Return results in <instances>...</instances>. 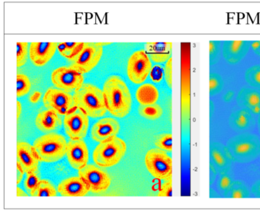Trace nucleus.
Returning a JSON list of instances; mask_svg holds the SVG:
<instances>
[{
    "label": "nucleus",
    "mask_w": 260,
    "mask_h": 212,
    "mask_svg": "<svg viewBox=\"0 0 260 212\" xmlns=\"http://www.w3.org/2000/svg\"><path fill=\"white\" fill-rule=\"evenodd\" d=\"M172 194V180L166 181L165 183L162 184L159 191L158 196H170Z\"/></svg>",
    "instance_id": "nucleus-38"
},
{
    "label": "nucleus",
    "mask_w": 260,
    "mask_h": 212,
    "mask_svg": "<svg viewBox=\"0 0 260 212\" xmlns=\"http://www.w3.org/2000/svg\"><path fill=\"white\" fill-rule=\"evenodd\" d=\"M120 124L116 119L106 117L95 122L91 129V137L95 141L100 142L108 137L119 133Z\"/></svg>",
    "instance_id": "nucleus-17"
},
{
    "label": "nucleus",
    "mask_w": 260,
    "mask_h": 212,
    "mask_svg": "<svg viewBox=\"0 0 260 212\" xmlns=\"http://www.w3.org/2000/svg\"><path fill=\"white\" fill-rule=\"evenodd\" d=\"M217 170L211 163H210V184L212 185L217 176Z\"/></svg>",
    "instance_id": "nucleus-42"
},
{
    "label": "nucleus",
    "mask_w": 260,
    "mask_h": 212,
    "mask_svg": "<svg viewBox=\"0 0 260 212\" xmlns=\"http://www.w3.org/2000/svg\"><path fill=\"white\" fill-rule=\"evenodd\" d=\"M234 96V91H228L226 94L223 96V99L225 102H231Z\"/></svg>",
    "instance_id": "nucleus-45"
},
{
    "label": "nucleus",
    "mask_w": 260,
    "mask_h": 212,
    "mask_svg": "<svg viewBox=\"0 0 260 212\" xmlns=\"http://www.w3.org/2000/svg\"><path fill=\"white\" fill-rule=\"evenodd\" d=\"M57 192L66 197H83L89 192V188L83 178L79 176H72L65 178L59 183Z\"/></svg>",
    "instance_id": "nucleus-19"
},
{
    "label": "nucleus",
    "mask_w": 260,
    "mask_h": 212,
    "mask_svg": "<svg viewBox=\"0 0 260 212\" xmlns=\"http://www.w3.org/2000/svg\"><path fill=\"white\" fill-rule=\"evenodd\" d=\"M95 44H97V45L101 46V47H103V46H106V45H110L111 44H112V42H108V43H95Z\"/></svg>",
    "instance_id": "nucleus-48"
},
{
    "label": "nucleus",
    "mask_w": 260,
    "mask_h": 212,
    "mask_svg": "<svg viewBox=\"0 0 260 212\" xmlns=\"http://www.w3.org/2000/svg\"><path fill=\"white\" fill-rule=\"evenodd\" d=\"M103 48L95 43H85L80 53L73 58L71 66L82 74L89 73L95 68L103 56Z\"/></svg>",
    "instance_id": "nucleus-10"
},
{
    "label": "nucleus",
    "mask_w": 260,
    "mask_h": 212,
    "mask_svg": "<svg viewBox=\"0 0 260 212\" xmlns=\"http://www.w3.org/2000/svg\"><path fill=\"white\" fill-rule=\"evenodd\" d=\"M41 180L42 179H41V175L39 169L26 172V178L24 180V186H25L28 195H31Z\"/></svg>",
    "instance_id": "nucleus-29"
},
{
    "label": "nucleus",
    "mask_w": 260,
    "mask_h": 212,
    "mask_svg": "<svg viewBox=\"0 0 260 212\" xmlns=\"http://www.w3.org/2000/svg\"><path fill=\"white\" fill-rule=\"evenodd\" d=\"M17 158L25 172L38 169L40 162L39 154L35 146L25 141H18Z\"/></svg>",
    "instance_id": "nucleus-18"
},
{
    "label": "nucleus",
    "mask_w": 260,
    "mask_h": 212,
    "mask_svg": "<svg viewBox=\"0 0 260 212\" xmlns=\"http://www.w3.org/2000/svg\"><path fill=\"white\" fill-rule=\"evenodd\" d=\"M259 156H260V153H259Z\"/></svg>",
    "instance_id": "nucleus-50"
},
{
    "label": "nucleus",
    "mask_w": 260,
    "mask_h": 212,
    "mask_svg": "<svg viewBox=\"0 0 260 212\" xmlns=\"http://www.w3.org/2000/svg\"><path fill=\"white\" fill-rule=\"evenodd\" d=\"M126 150L125 142L117 135L112 136L97 145L92 153V160L100 167H112L121 161Z\"/></svg>",
    "instance_id": "nucleus-4"
},
{
    "label": "nucleus",
    "mask_w": 260,
    "mask_h": 212,
    "mask_svg": "<svg viewBox=\"0 0 260 212\" xmlns=\"http://www.w3.org/2000/svg\"><path fill=\"white\" fill-rule=\"evenodd\" d=\"M33 146L39 154L40 162L56 163L66 155L68 142L61 134L51 132L36 139Z\"/></svg>",
    "instance_id": "nucleus-5"
},
{
    "label": "nucleus",
    "mask_w": 260,
    "mask_h": 212,
    "mask_svg": "<svg viewBox=\"0 0 260 212\" xmlns=\"http://www.w3.org/2000/svg\"><path fill=\"white\" fill-rule=\"evenodd\" d=\"M57 192L52 183L48 179H42L36 188L31 196L38 197H55Z\"/></svg>",
    "instance_id": "nucleus-28"
},
{
    "label": "nucleus",
    "mask_w": 260,
    "mask_h": 212,
    "mask_svg": "<svg viewBox=\"0 0 260 212\" xmlns=\"http://www.w3.org/2000/svg\"><path fill=\"white\" fill-rule=\"evenodd\" d=\"M250 41H225L223 43V56L228 64H237L249 53Z\"/></svg>",
    "instance_id": "nucleus-16"
},
{
    "label": "nucleus",
    "mask_w": 260,
    "mask_h": 212,
    "mask_svg": "<svg viewBox=\"0 0 260 212\" xmlns=\"http://www.w3.org/2000/svg\"><path fill=\"white\" fill-rule=\"evenodd\" d=\"M31 81L26 75L22 73L17 74V96L22 97L29 93L31 89Z\"/></svg>",
    "instance_id": "nucleus-32"
},
{
    "label": "nucleus",
    "mask_w": 260,
    "mask_h": 212,
    "mask_svg": "<svg viewBox=\"0 0 260 212\" xmlns=\"http://www.w3.org/2000/svg\"><path fill=\"white\" fill-rule=\"evenodd\" d=\"M151 70V61L145 50H136L127 60V75L133 83L145 82Z\"/></svg>",
    "instance_id": "nucleus-9"
},
{
    "label": "nucleus",
    "mask_w": 260,
    "mask_h": 212,
    "mask_svg": "<svg viewBox=\"0 0 260 212\" xmlns=\"http://www.w3.org/2000/svg\"><path fill=\"white\" fill-rule=\"evenodd\" d=\"M159 97V90L151 83L143 84L136 91V99L141 105H154Z\"/></svg>",
    "instance_id": "nucleus-23"
},
{
    "label": "nucleus",
    "mask_w": 260,
    "mask_h": 212,
    "mask_svg": "<svg viewBox=\"0 0 260 212\" xmlns=\"http://www.w3.org/2000/svg\"><path fill=\"white\" fill-rule=\"evenodd\" d=\"M210 163L217 169L220 174L230 172L232 165V160L230 157L226 146L219 142H211L210 143Z\"/></svg>",
    "instance_id": "nucleus-15"
},
{
    "label": "nucleus",
    "mask_w": 260,
    "mask_h": 212,
    "mask_svg": "<svg viewBox=\"0 0 260 212\" xmlns=\"http://www.w3.org/2000/svg\"><path fill=\"white\" fill-rule=\"evenodd\" d=\"M165 78L167 85L171 88L172 87V57L167 61L165 67Z\"/></svg>",
    "instance_id": "nucleus-39"
},
{
    "label": "nucleus",
    "mask_w": 260,
    "mask_h": 212,
    "mask_svg": "<svg viewBox=\"0 0 260 212\" xmlns=\"http://www.w3.org/2000/svg\"><path fill=\"white\" fill-rule=\"evenodd\" d=\"M223 78L220 74L211 72L209 75V94L210 96H214L218 94L223 88Z\"/></svg>",
    "instance_id": "nucleus-31"
},
{
    "label": "nucleus",
    "mask_w": 260,
    "mask_h": 212,
    "mask_svg": "<svg viewBox=\"0 0 260 212\" xmlns=\"http://www.w3.org/2000/svg\"><path fill=\"white\" fill-rule=\"evenodd\" d=\"M145 50L153 62L161 64L170 59L172 53L171 43L148 42L145 44Z\"/></svg>",
    "instance_id": "nucleus-22"
},
{
    "label": "nucleus",
    "mask_w": 260,
    "mask_h": 212,
    "mask_svg": "<svg viewBox=\"0 0 260 212\" xmlns=\"http://www.w3.org/2000/svg\"><path fill=\"white\" fill-rule=\"evenodd\" d=\"M250 47L254 53L260 57V41H250Z\"/></svg>",
    "instance_id": "nucleus-43"
},
{
    "label": "nucleus",
    "mask_w": 260,
    "mask_h": 212,
    "mask_svg": "<svg viewBox=\"0 0 260 212\" xmlns=\"http://www.w3.org/2000/svg\"><path fill=\"white\" fill-rule=\"evenodd\" d=\"M238 105L252 114H260V90L256 88H241L237 96Z\"/></svg>",
    "instance_id": "nucleus-21"
},
{
    "label": "nucleus",
    "mask_w": 260,
    "mask_h": 212,
    "mask_svg": "<svg viewBox=\"0 0 260 212\" xmlns=\"http://www.w3.org/2000/svg\"><path fill=\"white\" fill-rule=\"evenodd\" d=\"M21 113H22V104L19 101H17V118L19 120V117H20Z\"/></svg>",
    "instance_id": "nucleus-46"
},
{
    "label": "nucleus",
    "mask_w": 260,
    "mask_h": 212,
    "mask_svg": "<svg viewBox=\"0 0 260 212\" xmlns=\"http://www.w3.org/2000/svg\"><path fill=\"white\" fill-rule=\"evenodd\" d=\"M138 113L147 120H155L162 115L164 110L162 107L157 104L151 105H140Z\"/></svg>",
    "instance_id": "nucleus-27"
},
{
    "label": "nucleus",
    "mask_w": 260,
    "mask_h": 212,
    "mask_svg": "<svg viewBox=\"0 0 260 212\" xmlns=\"http://www.w3.org/2000/svg\"><path fill=\"white\" fill-rule=\"evenodd\" d=\"M60 114L53 109L43 110L36 117V125L43 133H51L61 127L63 123Z\"/></svg>",
    "instance_id": "nucleus-20"
},
{
    "label": "nucleus",
    "mask_w": 260,
    "mask_h": 212,
    "mask_svg": "<svg viewBox=\"0 0 260 212\" xmlns=\"http://www.w3.org/2000/svg\"><path fill=\"white\" fill-rule=\"evenodd\" d=\"M56 42H31L29 45V58L36 67L46 65L55 54Z\"/></svg>",
    "instance_id": "nucleus-14"
},
{
    "label": "nucleus",
    "mask_w": 260,
    "mask_h": 212,
    "mask_svg": "<svg viewBox=\"0 0 260 212\" xmlns=\"http://www.w3.org/2000/svg\"><path fill=\"white\" fill-rule=\"evenodd\" d=\"M84 44L83 42L57 43V50L62 56L71 60L80 53Z\"/></svg>",
    "instance_id": "nucleus-25"
},
{
    "label": "nucleus",
    "mask_w": 260,
    "mask_h": 212,
    "mask_svg": "<svg viewBox=\"0 0 260 212\" xmlns=\"http://www.w3.org/2000/svg\"><path fill=\"white\" fill-rule=\"evenodd\" d=\"M74 102L77 108L92 118L101 117L107 111L103 90L91 83H84L74 92Z\"/></svg>",
    "instance_id": "nucleus-2"
},
{
    "label": "nucleus",
    "mask_w": 260,
    "mask_h": 212,
    "mask_svg": "<svg viewBox=\"0 0 260 212\" xmlns=\"http://www.w3.org/2000/svg\"><path fill=\"white\" fill-rule=\"evenodd\" d=\"M220 53V41H209V63L210 66L214 65L218 62Z\"/></svg>",
    "instance_id": "nucleus-35"
},
{
    "label": "nucleus",
    "mask_w": 260,
    "mask_h": 212,
    "mask_svg": "<svg viewBox=\"0 0 260 212\" xmlns=\"http://www.w3.org/2000/svg\"><path fill=\"white\" fill-rule=\"evenodd\" d=\"M45 108L57 111L60 115H67L78 109L74 96L55 87L48 88L43 96Z\"/></svg>",
    "instance_id": "nucleus-7"
},
{
    "label": "nucleus",
    "mask_w": 260,
    "mask_h": 212,
    "mask_svg": "<svg viewBox=\"0 0 260 212\" xmlns=\"http://www.w3.org/2000/svg\"><path fill=\"white\" fill-rule=\"evenodd\" d=\"M251 192L257 198H260V180L257 181L251 188Z\"/></svg>",
    "instance_id": "nucleus-44"
},
{
    "label": "nucleus",
    "mask_w": 260,
    "mask_h": 212,
    "mask_svg": "<svg viewBox=\"0 0 260 212\" xmlns=\"http://www.w3.org/2000/svg\"><path fill=\"white\" fill-rule=\"evenodd\" d=\"M67 158L73 169L80 170L87 166L89 149L83 140H70L68 143Z\"/></svg>",
    "instance_id": "nucleus-13"
},
{
    "label": "nucleus",
    "mask_w": 260,
    "mask_h": 212,
    "mask_svg": "<svg viewBox=\"0 0 260 212\" xmlns=\"http://www.w3.org/2000/svg\"><path fill=\"white\" fill-rule=\"evenodd\" d=\"M232 177L230 175L229 172L226 173L220 174V178L218 180V188L223 193H224L233 184Z\"/></svg>",
    "instance_id": "nucleus-36"
},
{
    "label": "nucleus",
    "mask_w": 260,
    "mask_h": 212,
    "mask_svg": "<svg viewBox=\"0 0 260 212\" xmlns=\"http://www.w3.org/2000/svg\"><path fill=\"white\" fill-rule=\"evenodd\" d=\"M145 165L154 178L165 181L171 179L173 161L167 151L158 147L149 149L145 155Z\"/></svg>",
    "instance_id": "nucleus-6"
},
{
    "label": "nucleus",
    "mask_w": 260,
    "mask_h": 212,
    "mask_svg": "<svg viewBox=\"0 0 260 212\" xmlns=\"http://www.w3.org/2000/svg\"><path fill=\"white\" fill-rule=\"evenodd\" d=\"M258 131H259V133H260V114L258 117Z\"/></svg>",
    "instance_id": "nucleus-49"
},
{
    "label": "nucleus",
    "mask_w": 260,
    "mask_h": 212,
    "mask_svg": "<svg viewBox=\"0 0 260 212\" xmlns=\"http://www.w3.org/2000/svg\"><path fill=\"white\" fill-rule=\"evenodd\" d=\"M89 116L81 109L67 114L63 118V128L67 135L72 140H83L89 129Z\"/></svg>",
    "instance_id": "nucleus-12"
},
{
    "label": "nucleus",
    "mask_w": 260,
    "mask_h": 212,
    "mask_svg": "<svg viewBox=\"0 0 260 212\" xmlns=\"http://www.w3.org/2000/svg\"><path fill=\"white\" fill-rule=\"evenodd\" d=\"M78 175L87 185L89 192L94 194L106 192L112 183L110 175L97 165L88 164L79 170Z\"/></svg>",
    "instance_id": "nucleus-11"
},
{
    "label": "nucleus",
    "mask_w": 260,
    "mask_h": 212,
    "mask_svg": "<svg viewBox=\"0 0 260 212\" xmlns=\"http://www.w3.org/2000/svg\"><path fill=\"white\" fill-rule=\"evenodd\" d=\"M28 42L17 43V67H22L28 61L29 49Z\"/></svg>",
    "instance_id": "nucleus-34"
},
{
    "label": "nucleus",
    "mask_w": 260,
    "mask_h": 212,
    "mask_svg": "<svg viewBox=\"0 0 260 212\" xmlns=\"http://www.w3.org/2000/svg\"><path fill=\"white\" fill-rule=\"evenodd\" d=\"M225 198H246L249 197V191L242 181H235L223 193Z\"/></svg>",
    "instance_id": "nucleus-26"
},
{
    "label": "nucleus",
    "mask_w": 260,
    "mask_h": 212,
    "mask_svg": "<svg viewBox=\"0 0 260 212\" xmlns=\"http://www.w3.org/2000/svg\"><path fill=\"white\" fill-rule=\"evenodd\" d=\"M226 147L233 162L250 163L259 155L260 140L255 134L246 133L230 139Z\"/></svg>",
    "instance_id": "nucleus-3"
},
{
    "label": "nucleus",
    "mask_w": 260,
    "mask_h": 212,
    "mask_svg": "<svg viewBox=\"0 0 260 212\" xmlns=\"http://www.w3.org/2000/svg\"><path fill=\"white\" fill-rule=\"evenodd\" d=\"M28 194L25 193V192H24L23 190H22V189H20V188L18 186L17 187V196L21 197V196H28Z\"/></svg>",
    "instance_id": "nucleus-47"
},
{
    "label": "nucleus",
    "mask_w": 260,
    "mask_h": 212,
    "mask_svg": "<svg viewBox=\"0 0 260 212\" xmlns=\"http://www.w3.org/2000/svg\"><path fill=\"white\" fill-rule=\"evenodd\" d=\"M42 93L39 91H35L29 96V101L31 103L36 104L39 102L42 97Z\"/></svg>",
    "instance_id": "nucleus-41"
},
{
    "label": "nucleus",
    "mask_w": 260,
    "mask_h": 212,
    "mask_svg": "<svg viewBox=\"0 0 260 212\" xmlns=\"http://www.w3.org/2000/svg\"><path fill=\"white\" fill-rule=\"evenodd\" d=\"M164 68H162V66L155 65L150 71V79L153 82L159 83L164 78Z\"/></svg>",
    "instance_id": "nucleus-37"
},
{
    "label": "nucleus",
    "mask_w": 260,
    "mask_h": 212,
    "mask_svg": "<svg viewBox=\"0 0 260 212\" xmlns=\"http://www.w3.org/2000/svg\"><path fill=\"white\" fill-rule=\"evenodd\" d=\"M155 146L167 152H172V134L170 133H164L156 136L154 142Z\"/></svg>",
    "instance_id": "nucleus-33"
},
{
    "label": "nucleus",
    "mask_w": 260,
    "mask_h": 212,
    "mask_svg": "<svg viewBox=\"0 0 260 212\" xmlns=\"http://www.w3.org/2000/svg\"><path fill=\"white\" fill-rule=\"evenodd\" d=\"M51 81L56 88L70 93L84 84V76L72 66H63L52 72Z\"/></svg>",
    "instance_id": "nucleus-8"
},
{
    "label": "nucleus",
    "mask_w": 260,
    "mask_h": 212,
    "mask_svg": "<svg viewBox=\"0 0 260 212\" xmlns=\"http://www.w3.org/2000/svg\"><path fill=\"white\" fill-rule=\"evenodd\" d=\"M25 169L22 167L21 163L17 161V185L19 186V183L22 181V178H23L24 173H25Z\"/></svg>",
    "instance_id": "nucleus-40"
},
{
    "label": "nucleus",
    "mask_w": 260,
    "mask_h": 212,
    "mask_svg": "<svg viewBox=\"0 0 260 212\" xmlns=\"http://www.w3.org/2000/svg\"><path fill=\"white\" fill-rule=\"evenodd\" d=\"M230 126L235 131H243L250 128L253 123L252 113L246 108L234 111L229 118Z\"/></svg>",
    "instance_id": "nucleus-24"
},
{
    "label": "nucleus",
    "mask_w": 260,
    "mask_h": 212,
    "mask_svg": "<svg viewBox=\"0 0 260 212\" xmlns=\"http://www.w3.org/2000/svg\"><path fill=\"white\" fill-rule=\"evenodd\" d=\"M245 79L250 86L260 90V66L249 67L245 73Z\"/></svg>",
    "instance_id": "nucleus-30"
},
{
    "label": "nucleus",
    "mask_w": 260,
    "mask_h": 212,
    "mask_svg": "<svg viewBox=\"0 0 260 212\" xmlns=\"http://www.w3.org/2000/svg\"><path fill=\"white\" fill-rule=\"evenodd\" d=\"M103 91L107 111L112 115L122 118L130 113L132 95L125 82L119 76H109L105 81Z\"/></svg>",
    "instance_id": "nucleus-1"
}]
</instances>
